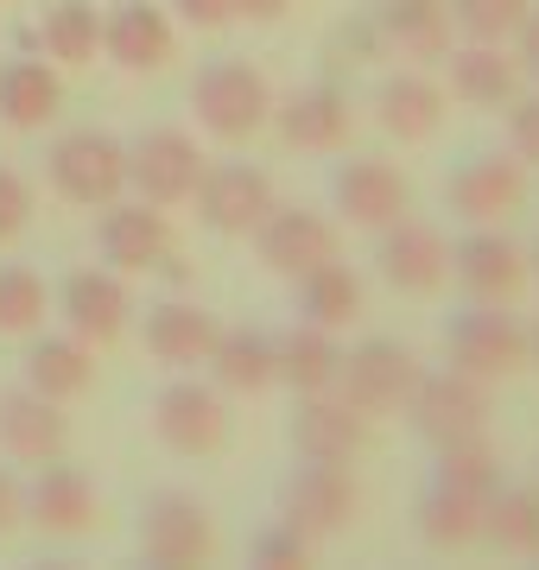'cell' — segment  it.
Here are the masks:
<instances>
[{"label": "cell", "mask_w": 539, "mask_h": 570, "mask_svg": "<svg viewBox=\"0 0 539 570\" xmlns=\"http://www.w3.org/2000/svg\"><path fill=\"white\" fill-rule=\"evenodd\" d=\"M39 39H45V51H51V63H63V70L96 63V51H102V13H96L89 0H58V7L45 13Z\"/></svg>", "instance_id": "cell-34"}, {"label": "cell", "mask_w": 539, "mask_h": 570, "mask_svg": "<svg viewBox=\"0 0 539 570\" xmlns=\"http://www.w3.org/2000/svg\"><path fill=\"white\" fill-rule=\"evenodd\" d=\"M527 204V165L514 153H477L470 165H457L444 178V209L457 223H501Z\"/></svg>", "instance_id": "cell-12"}, {"label": "cell", "mask_w": 539, "mask_h": 570, "mask_svg": "<svg viewBox=\"0 0 539 570\" xmlns=\"http://www.w3.org/2000/svg\"><path fill=\"white\" fill-rule=\"evenodd\" d=\"M235 7V20H248V26H273L280 13H286L292 0H228Z\"/></svg>", "instance_id": "cell-44"}, {"label": "cell", "mask_w": 539, "mask_h": 570, "mask_svg": "<svg viewBox=\"0 0 539 570\" xmlns=\"http://www.w3.org/2000/svg\"><path fill=\"white\" fill-rule=\"evenodd\" d=\"M190 204H197V223H204L209 235H254L261 216H267L280 197H273V178L261 171V165L223 159V165H204Z\"/></svg>", "instance_id": "cell-10"}, {"label": "cell", "mask_w": 539, "mask_h": 570, "mask_svg": "<svg viewBox=\"0 0 539 570\" xmlns=\"http://www.w3.org/2000/svg\"><path fill=\"white\" fill-rule=\"evenodd\" d=\"M336 367H343V348H336V330L324 324H298L280 336V381L292 393H331L336 387Z\"/></svg>", "instance_id": "cell-31"}, {"label": "cell", "mask_w": 539, "mask_h": 570, "mask_svg": "<svg viewBox=\"0 0 539 570\" xmlns=\"http://www.w3.org/2000/svg\"><path fill=\"white\" fill-rule=\"evenodd\" d=\"M419 539L432 551H463L482 539V501L477 494H457V489H425L419 501Z\"/></svg>", "instance_id": "cell-32"}, {"label": "cell", "mask_w": 539, "mask_h": 570, "mask_svg": "<svg viewBox=\"0 0 539 570\" xmlns=\"http://www.w3.org/2000/svg\"><path fill=\"white\" fill-rule=\"evenodd\" d=\"M45 171H51V190L77 209H102L127 190V146L102 127H70L51 140L45 153Z\"/></svg>", "instance_id": "cell-3"}, {"label": "cell", "mask_w": 539, "mask_h": 570, "mask_svg": "<svg viewBox=\"0 0 539 570\" xmlns=\"http://www.w3.org/2000/svg\"><path fill=\"white\" fill-rule=\"evenodd\" d=\"M134 546H140L146 564H204L216 551V527H209V508L190 489H153L140 508V527H134Z\"/></svg>", "instance_id": "cell-6"}, {"label": "cell", "mask_w": 539, "mask_h": 570, "mask_svg": "<svg viewBox=\"0 0 539 570\" xmlns=\"http://www.w3.org/2000/svg\"><path fill=\"white\" fill-rule=\"evenodd\" d=\"M254 254H261V266H267V273L298 279L305 266H317V261H331V254H336V228L324 223L317 209L273 204L267 216H261V228H254Z\"/></svg>", "instance_id": "cell-20"}, {"label": "cell", "mask_w": 539, "mask_h": 570, "mask_svg": "<svg viewBox=\"0 0 539 570\" xmlns=\"http://www.w3.org/2000/svg\"><path fill=\"white\" fill-rule=\"evenodd\" d=\"M96 254L115 273H153V266L171 261V216L159 204H146V197H134V204L115 197L96 216Z\"/></svg>", "instance_id": "cell-11"}, {"label": "cell", "mask_w": 539, "mask_h": 570, "mask_svg": "<svg viewBox=\"0 0 539 570\" xmlns=\"http://www.w3.org/2000/svg\"><path fill=\"white\" fill-rule=\"evenodd\" d=\"M527 7L533 0H444V13H451V32L463 39H482V45H508L527 20Z\"/></svg>", "instance_id": "cell-36"}, {"label": "cell", "mask_w": 539, "mask_h": 570, "mask_svg": "<svg viewBox=\"0 0 539 570\" xmlns=\"http://www.w3.org/2000/svg\"><path fill=\"white\" fill-rule=\"evenodd\" d=\"M533 558H539V551H533Z\"/></svg>", "instance_id": "cell-47"}, {"label": "cell", "mask_w": 539, "mask_h": 570, "mask_svg": "<svg viewBox=\"0 0 539 570\" xmlns=\"http://www.w3.org/2000/svg\"><path fill=\"white\" fill-rule=\"evenodd\" d=\"M190 115L209 140H254L273 115V82L248 58H209L190 77Z\"/></svg>", "instance_id": "cell-1"}, {"label": "cell", "mask_w": 539, "mask_h": 570, "mask_svg": "<svg viewBox=\"0 0 539 570\" xmlns=\"http://www.w3.org/2000/svg\"><path fill=\"white\" fill-rule=\"evenodd\" d=\"M451 279L482 298V305H508L520 285H527V254H520L496 223H477L463 242L451 247Z\"/></svg>", "instance_id": "cell-19"}, {"label": "cell", "mask_w": 539, "mask_h": 570, "mask_svg": "<svg viewBox=\"0 0 539 570\" xmlns=\"http://www.w3.org/2000/svg\"><path fill=\"white\" fill-rule=\"evenodd\" d=\"M444 108H451V96L432 77H419V70L381 77V89H374V121H381V134H394L400 146L432 140L438 127H444Z\"/></svg>", "instance_id": "cell-24"}, {"label": "cell", "mask_w": 539, "mask_h": 570, "mask_svg": "<svg viewBox=\"0 0 539 570\" xmlns=\"http://www.w3.org/2000/svg\"><path fill=\"white\" fill-rule=\"evenodd\" d=\"M451 96L463 108H508L520 96V63L508 58V45H457L451 58Z\"/></svg>", "instance_id": "cell-27"}, {"label": "cell", "mask_w": 539, "mask_h": 570, "mask_svg": "<svg viewBox=\"0 0 539 570\" xmlns=\"http://www.w3.org/2000/svg\"><path fill=\"white\" fill-rule=\"evenodd\" d=\"M45 279L32 266H0V336H32L45 324Z\"/></svg>", "instance_id": "cell-37"}, {"label": "cell", "mask_w": 539, "mask_h": 570, "mask_svg": "<svg viewBox=\"0 0 539 570\" xmlns=\"http://www.w3.org/2000/svg\"><path fill=\"white\" fill-rule=\"evenodd\" d=\"M102 51H108L115 70H127V77H153V70H166L171 51H178L171 13L166 7H153V0H121V7H108L102 13Z\"/></svg>", "instance_id": "cell-15"}, {"label": "cell", "mask_w": 539, "mask_h": 570, "mask_svg": "<svg viewBox=\"0 0 539 570\" xmlns=\"http://www.w3.org/2000/svg\"><path fill=\"white\" fill-rule=\"evenodd\" d=\"M533 489H539V482H533Z\"/></svg>", "instance_id": "cell-48"}, {"label": "cell", "mask_w": 539, "mask_h": 570, "mask_svg": "<svg viewBox=\"0 0 539 570\" xmlns=\"http://www.w3.org/2000/svg\"><path fill=\"white\" fill-rule=\"evenodd\" d=\"M223 324H216V311L190 305V298H166V305L146 311V355L171 374H185V367L209 362V348H216Z\"/></svg>", "instance_id": "cell-23"}, {"label": "cell", "mask_w": 539, "mask_h": 570, "mask_svg": "<svg viewBox=\"0 0 539 570\" xmlns=\"http://www.w3.org/2000/svg\"><path fill=\"white\" fill-rule=\"evenodd\" d=\"M26 520L45 539H77L96 527V482L77 463H39V475L26 482Z\"/></svg>", "instance_id": "cell-22"}, {"label": "cell", "mask_w": 539, "mask_h": 570, "mask_svg": "<svg viewBox=\"0 0 539 570\" xmlns=\"http://www.w3.org/2000/svg\"><path fill=\"white\" fill-rule=\"evenodd\" d=\"M204 146L190 140L185 127H146L140 140L127 146V184H134V197L146 204H190V190L204 178Z\"/></svg>", "instance_id": "cell-7"}, {"label": "cell", "mask_w": 539, "mask_h": 570, "mask_svg": "<svg viewBox=\"0 0 539 570\" xmlns=\"http://www.w3.org/2000/svg\"><path fill=\"white\" fill-rule=\"evenodd\" d=\"M305 558H312V539H305V532H292L286 520L254 539V564H305Z\"/></svg>", "instance_id": "cell-40"}, {"label": "cell", "mask_w": 539, "mask_h": 570, "mask_svg": "<svg viewBox=\"0 0 539 570\" xmlns=\"http://www.w3.org/2000/svg\"><path fill=\"white\" fill-rule=\"evenodd\" d=\"M406 419L425 444H457V438H482L489 431V381H470V374H419L413 400H406Z\"/></svg>", "instance_id": "cell-8"}, {"label": "cell", "mask_w": 539, "mask_h": 570, "mask_svg": "<svg viewBox=\"0 0 539 570\" xmlns=\"http://www.w3.org/2000/svg\"><path fill=\"white\" fill-rule=\"evenodd\" d=\"M292 456L298 463H350L362 438H369V419L343 400V393H298V406L286 419Z\"/></svg>", "instance_id": "cell-14"}, {"label": "cell", "mask_w": 539, "mask_h": 570, "mask_svg": "<svg viewBox=\"0 0 539 570\" xmlns=\"http://www.w3.org/2000/svg\"><path fill=\"white\" fill-rule=\"evenodd\" d=\"M58 311H63L70 336H84L89 348H108L127 330V311H134L127 273H115V266H77L58 285Z\"/></svg>", "instance_id": "cell-13"}, {"label": "cell", "mask_w": 539, "mask_h": 570, "mask_svg": "<svg viewBox=\"0 0 539 570\" xmlns=\"http://www.w3.org/2000/svg\"><path fill=\"white\" fill-rule=\"evenodd\" d=\"M26 387L45 393V400H58V406H70V400H84L89 387H96V348L84 343V336H39V343L26 348Z\"/></svg>", "instance_id": "cell-25"}, {"label": "cell", "mask_w": 539, "mask_h": 570, "mask_svg": "<svg viewBox=\"0 0 539 570\" xmlns=\"http://www.w3.org/2000/svg\"><path fill=\"white\" fill-rule=\"evenodd\" d=\"M508 153L520 165H539V89L508 102Z\"/></svg>", "instance_id": "cell-38"}, {"label": "cell", "mask_w": 539, "mask_h": 570, "mask_svg": "<svg viewBox=\"0 0 539 570\" xmlns=\"http://www.w3.org/2000/svg\"><path fill=\"white\" fill-rule=\"evenodd\" d=\"M20 527H26V482H20V469L0 463V539Z\"/></svg>", "instance_id": "cell-41"}, {"label": "cell", "mask_w": 539, "mask_h": 570, "mask_svg": "<svg viewBox=\"0 0 539 570\" xmlns=\"http://www.w3.org/2000/svg\"><path fill=\"white\" fill-rule=\"evenodd\" d=\"M381 279L394 285V292H406V298H432L438 285H444V273H451V247H444V235H438L432 223H413V216H400V223L381 228Z\"/></svg>", "instance_id": "cell-21"}, {"label": "cell", "mask_w": 539, "mask_h": 570, "mask_svg": "<svg viewBox=\"0 0 539 570\" xmlns=\"http://www.w3.org/2000/svg\"><path fill=\"white\" fill-rule=\"evenodd\" d=\"M292 311L305 317V324H324V330H343L362 317V279H355L350 266L336 261H317L305 266L298 279H292Z\"/></svg>", "instance_id": "cell-30"}, {"label": "cell", "mask_w": 539, "mask_h": 570, "mask_svg": "<svg viewBox=\"0 0 539 570\" xmlns=\"http://www.w3.org/2000/svg\"><path fill=\"white\" fill-rule=\"evenodd\" d=\"M438 348H444V367L470 374V381H508L514 367H527V324L514 311L470 298V311H457L444 324Z\"/></svg>", "instance_id": "cell-2"}, {"label": "cell", "mask_w": 539, "mask_h": 570, "mask_svg": "<svg viewBox=\"0 0 539 570\" xmlns=\"http://www.w3.org/2000/svg\"><path fill=\"white\" fill-rule=\"evenodd\" d=\"M527 273H533V279H539V242H533V254H527Z\"/></svg>", "instance_id": "cell-46"}, {"label": "cell", "mask_w": 539, "mask_h": 570, "mask_svg": "<svg viewBox=\"0 0 539 570\" xmlns=\"http://www.w3.org/2000/svg\"><path fill=\"white\" fill-rule=\"evenodd\" d=\"M374 32H381V51H400V58H444L451 51L444 0H381Z\"/></svg>", "instance_id": "cell-29"}, {"label": "cell", "mask_w": 539, "mask_h": 570, "mask_svg": "<svg viewBox=\"0 0 539 570\" xmlns=\"http://www.w3.org/2000/svg\"><path fill=\"white\" fill-rule=\"evenodd\" d=\"M70 450V419L58 400H45L20 381V387H0V456L13 463H58Z\"/></svg>", "instance_id": "cell-18"}, {"label": "cell", "mask_w": 539, "mask_h": 570, "mask_svg": "<svg viewBox=\"0 0 539 570\" xmlns=\"http://www.w3.org/2000/svg\"><path fill=\"white\" fill-rule=\"evenodd\" d=\"M26 223H32V184L13 165H0V242L26 235Z\"/></svg>", "instance_id": "cell-39"}, {"label": "cell", "mask_w": 539, "mask_h": 570, "mask_svg": "<svg viewBox=\"0 0 539 570\" xmlns=\"http://www.w3.org/2000/svg\"><path fill=\"white\" fill-rule=\"evenodd\" d=\"M514 63H520V77L539 82V7H527V20L514 32Z\"/></svg>", "instance_id": "cell-43"}, {"label": "cell", "mask_w": 539, "mask_h": 570, "mask_svg": "<svg viewBox=\"0 0 539 570\" xmlns=\"http://www.w3.org/2000/svg\"><path fill=\"white\" fill-rule=\"evenodd\" d=\"M432 482H438V489H457V494H477V501H489V494L501 489V456H496V444H489V431H482V438L438 444Z\"/></svg>", "instance_id": "cell-35"}, {"label": "cell", "mask_w": 539, "mask_h": 570, "mask_svg": "<svg viewBox=\"0 0 539 570\" xmlns=\"http://www.w3.org/2000/svg\"><path fill=\"white\" fill-rule=\"evenodd\" d=\"M527 362H533V367H539V324H533V330H527Z\"/></svg>", "instance_id": "cell-45"}, {"label": "cell", "mask_w": 539, "mask_h": 570, "mask_svg": "<svg viewBox=\"0 0 539 570\" xmlns=\"http://www.w3.org/2000/svg\"><path fill=\"white\" fill-rule=\"evenodd\" d=\"M63 108V77L45 58H7L0 63V121L13 134H39L45 121H58Z\"/></svg>", "instance_id": "cell-26"}, {"label": "cell", "mask_w": 539, "mask_h": 570, "mask_svg": "<svg viewBox=\"0 0 539 570\" xmlns=\"http://www.w3.org/2000/svg\"><path fill=\"white\" fill-rule=\"evenodd\" d=\"M419 374H425V367H419V355L406 343H394V336H369V343H355L350 355H343L331 393H343L362 419H388V412H406Z\"/></svg>", "instance_id": "cell-4"}, {"label": "cell", "mask_w": 539, "mask_h": 570, "mask_svg": "<svg viewBox=\"0 0 539 570\" xmlns=\"http://www.w3.org/2000/svg\"><path fill=\"white\" fill-rule=\"evenodd\" d=\"M273 127H280V140L298 146V153H336V146L350 140V96L336 89V82H305V89H286V96H273Z\"/></svg>", "instance_id": "cell-17"}, {"label": "cell", "mask_w": 539, "mask_h": 570, "mask_svg": "<svg viewBox=\"0 0 539 570\" xmlns=\"http://www.w3.org/2000/svg\"><path fill=\"white\" fill-rule=\"evenodd\" d=\"M209 374H216V387H228V393L280 387V336H267V330H254V324L223 330L216 348H209Z\"/></svg>", "instance_id": "cell-28"}, {"label": "cell", "mask_w": 539, "mask_h": 570, "mask_svg": "<svg viewBox=\"0 0 539 570\" xmlns=\"http://www.w3.org/2000/svg\"><path fill=\"white\" fill-rule=\"evenodd\" d=\"M331 204L350 228H374V235H381L388 223L406 216L413 190H406V178H400L388 159H343L331 171Z\"/></svg>", "instance_id": "cell-16"}, {"label": "cell", "mask_w": 539, "mask_h": 570, "mask_svg": "<svg viewBox=\"0 0 539 570\" xmlns=\"http://www.w3.org/2000/svg\"><path fill=\"white\" fill-rule=\"evenodd\" d=\"M482 539L514 558H533L539 551V489H508L501 482L489 501H482Z\"/></svg>", "instance_id": "cell-33"}, {"label": "cell", "mask_w": 539, "mask_h": 570, "mask_svg": "<svg viewBox=\"0 0 539 570\" xmlns=\"http://www.w3.org/2000/svg\"><path fill=\"white\" fill-rule=\"evenodd\" d=\"M153 438L171 456H216L228 444V406L204 381H166L153 393Z\"/></svg>", "instance_id": "cell-9"}, {"label": "cell", "mask_w": 539, "mask_h": 570, "mask_svg": "<svg viewBox=\"0 0 539 570\" xmlns=\"http://www.w3.org/2000/svg\"><path fill=\"white\" fill-rule=\"evenodd\" d=\"M171 13H178L185 26H197V32H216V26L235 20V7H228V0H171Z\"/></svg>", "instance_id": "cell-42"}, {"label": "cell", "mask_w": 539, "mask_h": 570, "mask_svg": "<svg viewBox=\"0 0 539 570\" xmlns=\"http://www.w3.org/2000/svg\"><path fill=\"white\" fill-rule=\"evenodd\" d=\"M355 513H362V489H355V475L343 463H298L280 482V520L292 532H305L312 546L350 532Z\"/></svg>", "instance_id": "cell-5"}]
</instances>
